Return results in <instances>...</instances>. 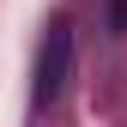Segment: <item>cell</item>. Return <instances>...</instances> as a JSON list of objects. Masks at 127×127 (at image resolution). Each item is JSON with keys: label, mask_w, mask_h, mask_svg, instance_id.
<instances>
[{"label": "cell", "mask_w": 127, "mask_h": 127, "mask_svg": "<svg viewBox=\"0 0 127 127\" xmlns=\"http://www.w3.org/2000/svg\"><path fill=\"white\" fill-rule=\"evenodd\" d=\"M67 61H73V36H67V24H55L49 36H42V55H36V103H55L61 97Z\"/></svg>", "instance_id": "1"}]
</instances>
